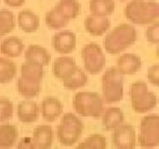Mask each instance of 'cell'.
I'll return each instance as SVG.
<instances>
[{"mask_svg": "<svg viewBox=\"0 0 159 149\" xmlns=\"http://www.w3.org/2000/svg\"><path fill=\"white\" fill-rule=\"evenodd\" d=\"M103 101L107 104L118 103L124 96V75L116 67H109L102 76Z\"/></svg>", "mask_w": 159, "mask_h": 149, "instance_id": "277c9868", "label": "cell"}, {"mask_svg": "<svg viewBox=\"0 0 159 149\" xmlns=\"http://www.w3.org/2000/svg\"><path fill=\"white\" fill-rule=\"evenodd\" d=\"M84 28L86 32L94 37L104 35L111 28V21L106 16L99 15H89L84 21Z\"/></svg>", "mask_w": 159, "mask_h": 149, "instance_id": "8fae6325", "label": "cell"}, {"mask_svg": "<svg viewBox=\"0 0 159 149\" xmlns=\"http://www.w3.org/2000/svg\"><path fill=\"white\" fill-rule=\"evenodd\" d=\"M25 62L33 63L40 66H47L51 62V54L45 47L38 44L30 45L25 53Z\"/></svg>", "mask_w": 159, "mask_h": 149, "instance_id": "9a60e30c", "label": "cell"}, {"mask_svg": "<svg viewBox=\"0 0 159 149\" xmlns=\"http://www.w3.org/2000/svg\"><path fill=\"white\" fill-rule=\"evenodd\" d=\"M76 66V62L73 57L67 56V55H62V56L55 59L54 63H53V75L57 79L63 81L73 72V70Z\"/></svg>", "mask_w": 159, "mask_h": 149, "instance_id": "e0dca14e", "label": "cell"}, {"mask_svg": "<svg viewBox=\"0 0 159 149\" xmlns=\"http://www.w3.org/2000/svg\"><path fill=\"white\" fill-rule=\"evenodd\" d=\"M106 147V138L101 134L91 135L77 145L79 149H105Z\"/></svg>", "mask_w": 159, "mask_h": 149, "instance_id": "f1b7e54d", "label": "cell"}, {"mask_svg": "<svg viewBox=\"0 0 159 149\" xmlns=\"http://www.w3.org/2000/svg\"><path fill=\"white\" fill-rule=\"evenodd\" d=\"M112 142L115 148L134 149L136 147V130L134 126L120 124L113 129Z\"/></svg>", "mask_w": 159, "mask_h": 149, "instance_id": "9c48e42d", "label": "cell"}, {"mask_svg": "<svg viewBox=\"0 0 159 149\" xmlns=\"http://www.w3.org/2000/svg\"><path fill=\"white\" fill-rule=\"evenodd\" d=\"M13 116V103L7 98H0V123L9 120Z\"/></svg>", "mask_w": 159, "mask_h": 149, "instance_id": "4dcf8cb0", "label": "cell"}, {"mask_svg": "<svg viewBox=\"0 0 159 149\" xmlns=\"http://www.w3.org/2000/svg\"><path fill=\"white\" fill-rule=\"evenodd\" d=\"M17 116L21 123H35L39 117V106L32 99L22 101L17 107Z\"/></svg>", "mask_w": 159, "mask_h": 149, "instance_id": "5bb4252c", "label": "cell"}, {"mask_svg": "<svg viewBox=\"0 0 159 149\" xmlns=\"http://www.w3.org/2000/svg\"><path fill=\"white\" fill-rule=\"evenodd\" d=\"M17 148H19V149H37L35 148L33 139L30 138V137H23V138L20 139V142H18Z\"/></svg>", "mask_w": 159, "mask_h": 149, "instance_id": "836d02e7", "label": "cell"}, {"mask_svg": "<svg viewBox=\"0 0 159 149\" xmlns=\"http://www.w3.org/2000/svg\"><path fill=\"white\" fill-rule=\"evenodd\" d=\"M18 25L23 32L33 33L40 27V19L31 10H21L18 15Z\"/></svg>", "mask_w": 159, "mask_h": 149, "instance_id": "d6986e66", "label": "cell"}, {"mask_svg": "<svg viewBox=\"0 0 159 149\" xmlns=\"http://www.w3.org/2000/svg\"><path fill=\"white\" fill-rule=\"evenodd\" d=\"M21 77L34 82H40L44 77V70L43 66L33 64V63L25 62L21 65Z\"/></svg>", "mask_w": 159, "mask_h": 149, "instance_id": "484cf974", "label": "cell"}, {"mask_svg": "<svg viewBox=\"0 0 159 149\" xmlns=\"http://www.w3.org/2000/svg\"><path fill=\"white\" fill-rule=\"evenodd\" d=\"M125 16L134 25H150L159 18V5L155 0H132L125 8Z\"/></svg>", "mask_w": 159, "mask_h": 149, "instance_id": "7a4b0ae2", "label": "cell"}, {"mask_svg": "<svg viewBox=\"0 0 159 149\" xmlns=\"http://www.w3.org/2000/svg\"><path fill=\"white\" fill-rule=\"evenodd\" d=\"M73 108L80 116L98 118L104 111V101L98 93L82 91L73 97Z\"/></svg>", "mask_w": 159, "mask_h": 149, "instance_id": "3957f363", "label": "cell"}, {"mask_svg": "<svg viewBox=\"0 0 159 149\" xmlns=\"http://www.w3.org/2000/svg\"><path fill=\"white\" fill-rule=\"evenodd\" d=\"M82 59L85 71L92 75L102 72L106 64L105 54L97 43H89L83 47Z\"/></svg>", "mask_w": 159, "mask_h": 149, "instance_id": "ba28073f", "label": "cell"}, {"mask_svg": "<svg viewBox=\"0 0 159 149\" xmlns=\"http://www.w3.org/2000/svg\"><path fill=\"white\" fill-rule=\"evenodd\" d=\"M54 9L70 21L75 19L80 15L81 5L79 0H60Z\"/></svg>", "mask_w": 159, "mask_h": 149, "instance_id": "603a6c76", "label": "cell"}, {"mask_svg": "<svg viewBox=\"0 0 159 149\" xmlns=\"http://www.w3.org/2000/svg\"><path fill=\"white\" fill-rule=\"evenodd\" d=\"M37 149H49L53 144V129L50 125H40L35 127L32 136Z\"/></svg>", "mask_w": 159, "mask_h": 149, "instance_id": "2e32d148", "label": "cell"}, {"mask_svg": "<svg viewBox=\"0 0 159 149\" xmlns=\"http://www.w3.org/2000/svg\"><path fill=\"white\" fill-rule=\"evenodd\" d=\"M137 40V31L133 25L122 23L113 29L104 39V49L108 54H119L132 47Z\"/></svg>", "mask_w": 159, "mask_h": 149, "instance_id": "6da1fadb", "label": "cell"}, {"mask_svg": "<svg viewBox=\"0 0 159 149\" xmlns=\"http://www.w3.org/2000/svg\"><path fill=\"white\" fill-rule=\"evenodd\" d=\"M102 124L104 129L113 130L124 123V113L119 107H108L102 113Z\"/></svg>", "mask_w": 159, "mask_h": 149, "instance_id": "ac0fdd59", "label": "cell"}, {"mask_svg": "<svg viewBox=\"0 0 159 149\" xmlns=\"http://www.w3.org/2000/svg\"><path fill=\"white\" fill-rule=\"evenodd\" d=\"M2 1L11 8H19L25 5V0H2Z\"/></svg>", "mask_w": 159, "mask_h": 149, "instance_id": "e575fe53", "label": "cell"}, {"mask_svg": "<svg viewBox=\"0 0 159 149\" xmlns=\"http://www.w3.org/2000/svg\"><path fill=\"white\" fill-rule=\"evenodd\" d=\"M18 129L15 125H0V148H10L17 142Z\"/></svg>", "mask_w": 159, "mask_h": 149, "instance_id": "cb8c5ba5", "label": "cell"}, {"mask_svg": "<svg viewBox=\"0 0 159 149\" xmlns=\"http://www.w3.org/2000/svg\"><path fill=\"white\" fill-rule=\"evenodd\" d=\"M130 103L136 113L145 114L150 112L157 106V96L154 92L149 91L147 83L138 81L130 85Z\"/></svg>", "mask_w": 159, "mask_h": 149, "instance_id": "8992f818", "label": "cell"}, {"mask_svg": "<svg viewBox=\"0 0 159 149\" xmlns=\"http://www.w3.org/2000/svg\"><path fill=\"white\" fill-rule=\"evenodd\" d=\"M142 59L134 53H124L117 59V67L123 75H133L142 67Z\"/></svg>", "mask_w": 159, "mask_h": 149, "instance_id": "4fadbf2b", "label": "cell"}, {"mask_svg": "<svg viewBox=\"0 0 159 149\" xmlns=\"http://www.w3.org/2000/svg\"><path fill=\"white\" fill-rule=\"evenodd\" d=\"M138 142L143 148H154L159 145V116L150 114L145 116L139 126Z\"/></svg>", "mask_w": 159, "mask_h": 149, "instance_id": "52a82bcc", "label": "cell"}, {"mask_svg": "<svg viewBox=\"0 0 159 149\" xmlns=\"http://www.w3.org/2000/svg\"><path fill=\"white\" fill-rule=\"evenodd\" d=\"M84 125L79 116L72 113H66L62 116L57 129V139L63 146H73L82 136Z\"/></svg>", "mask_w": 159, "mask_h": 149, "instance_id": "5b68a950", "label": "cell"}, {"mask_svg": "<svg viewBox=\"0 0 159 149\" xmlns=\"http://www.w3.org/2000/svg\"><path fill=\"white\" fill-rule=\"evenodd\" d=\"M147 79H148L149 83L152 84L154 86H158L159 84V65L154 64L148 69V73H147Z\"/></svg>", "mask_w": 159, "mask_h": 149, "instance_id": "d6a6232c", "label": "cell"}, {"mask_svg": "<svg viewBox=\"0 0 159 149\" xmlns=\"http://www.w3.org/2000/svg\"><path fill=\"white\" fill-rule=\"evenodd\" d=\"M63 113V105L59 99L53 96L44 97L41 102V114L45 122L53 123Z\"/></svg>", "mask_w": 159, "mask_h": 149, "instance_id": "7c38bea8", "label": "cell"}, {"mask_svg": "<svg viewBox=\"0 0 159 149\" xmlns=\"http://www.w3.org/2000/svg\"><path fill=\"white\" fill-rule=\"evenodd\" d=\"M119 1H125V0H119Z\"/></svg>", "mask_w": 159, "mask_h": 149, "instance_id": "d590c367", "label": "cell"}, {"mask_svg": "<svg viewBox=\"0 0 159 149\" xmlns=\"http://www.w3.org/2000/svg\"><path fill=\"white\" fill-rule=\"evenodd\" d=\"M16 28V17L10 10H0V39L12 32Z\"/></svg>", "mask_w": 159, "mask_h": 149, "instance_id": "83f0119b", "label": "cell"}, {"mask_svg": "<svg viewBox=\"0 0 159 149\" xmlns=\"http://www.w3.org/2000/svg\"><path fill=\"white\" fill-rule=\"evenodd\" d=\"M52 45L60 54H70L76 47V35L72 31L63 30L52 38Z\"/></svg>", "mask_w": 159, "mask_h": 149, "instance_id": "30bf717a", "label": "cell"}, {"mask_svg": "<svg viewBox=\"0 0 159 149\" xmlns=\"http://www.w3.org/2000/svg\"><path fill=\"white\" fill-rule=\"evenodd\" d=\"M146 39L149 43L157 45L159 42V22L155 21L154 25L150 23L146 30Z\"/></svg>", "mask_w": 159, "mask_h": 149, "instance_id": "1f68e13d", "label": "cell"}, {"mask_svg": "<svg viewBox=\"0 0 159 149\" xmlns=\"http://www.w3.org/2000/svg\"><path fill=\"white\" fill-rule=\"evenodd\" d=\"M89 10L94 15L108 17L114 12L115 1L114 0H91L89 1Z\"/></svg>", "mask_w": 159, "mask_h": 149, "instance_id": "4316f807", "label": "cell"}, {"mask_svg": "<svg viewBox=\"0 0 159 149\" xmlns=\"http://www.w3.org/2000/svg\"><path fill=\"white\" fill-rule=\"evenodd\" d=\"M25 49L22 40L17 37H9L3 40L0 44V52L8 57H18Z\"/></svg>", "mask_w": 159, "mask_h": 149, "instance_id": "ffe728a7", "label": "cell"}, {"mask_svg": "<svg viewBox=\"0 0 159 149\" xmlns=\"http://www.w3.org/2000/svg\"><path fill=\"white\" fill-rule=\"evenodd\" d=\"M63 86L65 88L70 89V91H75V89L82 88L89 82L86 73L83 71L82 69H80L79 66H76L73 72L69 75L65 79H63Z\"/></svg>", "mask_w": 159, "mask_h": 149, "instance_id": "44dd1931", "label": "cell"}, {"mask_svg": "<svg viewBox=\"0 0 159 149\" xmlns=\"http://www.w3.org/2000/svg\"><path fill=\"white\" fill-rule=\"evenodd\" d=\"M70 21L65 19L61 13H59L57 10L53 8L50 11H48L45 15V23L52 30H60L62 28L66 27Z\"/></svg>", "mask_w": 159, "mask_h": 149, "instance_id": "f546056e", "label": "cell"}, {"mask_svg": "<svg viewBox=\"0 0 159 149\" xmlns=\"http://www.w3.org/2000/svg\"><path fill=\"white\" fill-rule=\"evenodd\" d=\"M16 86H17L18 93L25 98H34L41 92V83L25 79L21 76L18 79Z\"/></svg>", "mask_w": 159, "mask_h": 149, "instance_id": "7402d4cb", "label": "cell"}, {"mask_svg": "<svg viewBox=\"0 0 159 149\" xmlns=\"http://www.w3.org/2000/svg\"><path fill=\"white\" fill-rule=\"evenodd\" d=\"M17 74V65L13 61L0 57V84L10 83Z\"/></svg>", "mask_w": 159, "mask_h": 149, "instance_id": "d4e9b609", "label": "cell"}]
</instances>
